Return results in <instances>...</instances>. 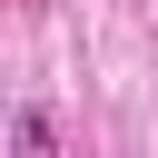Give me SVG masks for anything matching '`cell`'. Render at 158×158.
Instances as JSON below:
<instances>
[{
	"instance_id": "cell-1",
	"label": "cell",
	"mask_w": 158,
	"mask_h": 158,
	"mask_svg": "<svg viewBox=\"0 0 158 158\" xmlns=\"http://www.w3.org/2000/svg\"><path fill=\"white\" fill-rule=\"evenodd\" d=\"M10 158H59V128H49V109H20V118H10Z\"/></svg>"
}]
</instances>
